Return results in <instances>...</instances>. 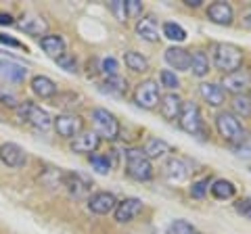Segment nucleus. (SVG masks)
I'll list each match as a JSON object with an SVG mask.
<instances>
[{
    "label": "nucleus",
    "instance_id": "1",
    "mask_svg": "<svg viewBox=\"0 0 251 234\" xmlns=\"http://www.w3.org/2000/svg\"><path fill=\"white\" fill-rule=\"evenodd\" d=\"M211 59H214V67L218 71L226 73H232L241 69L243 65V48L237 44H230V42H216L214 44V50H211Z\"/></svg>",
    "mask_w": 251,
    "mask_h": 234
},
{
    "label": "nucleus",
    "instance_id": "2",
    "mask_svg": "<svg viewBox=\"0 0 251 234\" xmlns=\"http://www.w3.org/2000/svg\"><path fill=\"white\" fill-rule=\"evenodd\" d=\"M126 174L136 182H151L153 180V165L151 159L143 153L138 146H130L126 149Z\"/></svg>",
    "mask_w": 251,
    "mask_h": 234
},
{
    "label": "nucleus",
    "instance_id": "3",
    "mask_svg": "<svg viewBox=\"0 0 251 234\" xmlns=\"http://www.w3.org/2000/svg\"><path fill=\"white\" fill-rule=\"evenodd\" d=\"M216 130H218V134L222 136V140H226V142L232 146H237L247 140V132L243 128L241 119L234 117L230 111H220L216 115Z\"/></svg>",
    "mask_w": 251,
    "mask_h": 234
},
{
    "label": "nucleus",
    "instance_id": "4",
    "mask_svg": "<svg viewBox=\"0 0 251 234\" xmlns=\"http://www.w3.org/2000/svg\"><path fill=\"white\" fill-rule=\"evenodd\" d=\"M90 117H92V126H94V132H97L99 138H105V140L120 138V132H122L120 121H117V117L111 111L99 107V109H94Z\"/></svg>",
    "mask_w": 251,
    "mask_h": 234
},
{
    "label": "nucleus",
    "instance_id": "5",
    "mask_svg": "<svg viewBox=\"0 0 251 234\" xmlns=\"http://www.w3.org/2000/svg\"><path fill=\"white\" fill-rule=\"evenodd\" d=\"M17 117L21 121L29 123V126H34L38 130H49L52 126V117L50 113L46 111V109L38 107L36 103H31V100H25V103H19L17 105Z\"/></svg>",
    "mask_w": 251,
    "mask_h": 234
},
{
    "label": "nucleus",
    "instance_id": "6",
    "mask_svg": "<svg viewBox=\"0 0 251 234\" xmlns=\"http://www.w3.org/2000/svg\"><path fill=\"white\" fill-rule=\"evenodd\" d=\"M178 126L191 136H199V138L205 136V126H203L201 109L195 105L193 100L182 103V111H180V117H178Z\"/></svg>",
    "mask_w": 251,
    "mask_h": 234
},
{
    "label": "nucleus",
    "instance_id": "7",
    "mask_svg": "<svg viewBox=\"0 0 251 234\" xmlns=\"http://www.w3.org/2000/svg\"><path fill=\"white\" fill-rule=\"evenodd\" d=\"M134 103L140 109H147V111H153L155 107H159V100H161V92H159V86L153 80H143L136 88H134Z\"/></svg>",
    "mask_w": 251,
    "mask_h": 234
},
{
    "label": "nucleus",
    "instance_id": "8",
    "mask_svg": "<svg viewBox=\"0 0 251 234\" xmlns=\"http://www.w3.org/2000/svg\"><path fill=\"white\" fill-rule=\"evenodd\" d=\"M52 126L59 136L72 140L84 132V119L75 113H61L57 117H52Z\"/></svg>",
    "mask_w": 251,
    "mask_h": 234
},
{
    "label": "nucleus",
    "instance_id": "9",
    "mask_svg": "<svg viewBox=\"0 0 251 234\" xmlns=\"http://www.w3.org/2000/svg\"><path fill=\"white\" fill-rule=\"evenodd\" d=\"M220 86H222V90L230 92L234 96L245 94V90L251 88V73L245 71V69H237V71H232V73H226Z\"/></svg>",
    "mask_w": 251,
    "mask_h": 234
},
{
    "label": "nucleus",
    "instance_id": "10",
    "mask_svg": "<svg viewBox=\"0 0 251 234\" xmlns=\"http://www.w3.org/2000/svg\"><path fill=\"white\" fill-rule=\"evenodd\" d=\"M140 211H143V201L136 199V197H126L124 201H117L113 215H115V222L128 224V222L134 220Z\"/></svg>",
    "mask_w": 251,
    "mask_h": 234
},
{
    "label": "nucleus",
    "instance_id": "11",
    "mask_svg": "<svg viewBox=\"0 0 251 234\" xmlns=\"http://www.w3.org/2000/svg\"><path fill=\"white\" fill-rule=\"evenodd\" d=\"M0 161L4 163L6 167H23L27 163V153L21 149L19 144L15 142H4L0 146Z\"/></svg>",
    "mask_w": 251,
    "mask_h": 234
},
{
    "label": "nucleus",
    "instance_id": "12",
    "mask_svg": "<svg viewBox=\"0 0 251 234\" xmlns=\"http://www.w3.org/2000/svg\"><path fill=\"white\" fill-rule=\"evenodd\" d=\"M115 207H117V199H115V194H111V192L100 190V192H94L92 197L88 199V209L92 213H97V215L111 213V211H115Z\"/></svg>",
    "mask_w": 251,
    "mask_h": 234
},
{
    "label": "nucleus",
    "instance_id": "13",
    "mask_svg": "<svg viewBox=\"0 0 251 234\" xmlns=\"http://www.w3.org/2000/svg\"><path fill=\"white\" fill-rule=\"evenodd\" d=\"M163 59L176 71H188L191 69V50L182 48V46H170L163 54Z\"/></svg>",
    "mask_w": 251,
    "mask_h": 234
},
{
    "label": "nucleus",
    "instance_id": "14",
    "mask_svg": "<svg viewBox=\"0 0 251 234\" xmlns=\"http://www.w3.org/2000/svg\"><path fill=\"white\" fill-rule=\"evenodd\" d=\"M207 19L211 23H216V25H230L234 21V11L228 2L218 0V2L207 6Z\"/></svg>",
    "mask_w": 251,
    "mask_h": 234
},
{
    "label": "nucleus",
    "instance_id": "15",
    "mask_svg": "<svg viewBox=\"0 0 251 234\" xmlns=\"http://www.w3.org/2000/svg\"><path fill=\"white\" fill-rule=\"evenodd\" d=\"M163 176H166V180L170 184H182L188 178V165L182 159L172 157L166 161V165H163Z\"/></svg>",
    "mask_w": 251,
    "mask_h": 234
},
{
    "label": "nucleus",
    "instance_id": "16",
    "mask_svg": "<svg viewBox=\"0 0 251 234\" xmlns=\"http://www.w3.org/2000/svg\"><path fill=\"white\" fill-rule=\"evenodd\" d=\"M72 151L74 153H84V155H92L94 151L100 146V138L97 136V132H82L75 138H72Z\"/></svg>",
    "mask_w": 251,
    "mask_h": 234
},
{
    "label": "nucleus",
    "instance_id": "17",
    "mask_svg": "<svg viewBox=\"0 0 251 234\" xmlns=\"http://www.w3.org/2000/svg\"><path fill=\"white\" fill-rule=\"evenodd\" d=\"M182 103H184V100L180 98L178 94H174V92L161 96V100H159V113H161V117H163V119H168V121H176L180 117V111H182Z\"/></svg>",
    "mask_w": 251,
    "mask_h": 234
},
{
    "label": "nucleus",
    "instance_id": "18",
    "mask_svg": "<svg viewBox=\"0 0 251 234\" xmlns=\"http://www.w3.org/2000/svg\"><path fill=\"white\" fill-rule=\"evenodd\" d=\"M29 88L38 98H54L59 90L54 80H50L49 75H34L29 82Z\"/></svg>",
    "mask_w": 251,
    "mask_h": 234
},
{
    "label": "nucleus",
    "instance_id": "19",
    "mask_svg": "<svg viewBox=\"0 0 251 234\" xmlns=\"http://www.w3.org/2000/svg\"><path fill=\"white\" fill-rule=\"evenodd\" d=\"M136 34L138 38H143L147 42H159V27H157V21L153 15H147V17H140L136 21Z\"/></svg>",
    "mask_w": 251,
    "mask_h": 234
},
{
    "label": "nucleus",
    "instance_id": "20",
    "mask_svg": "<svg viewBox=\"0 0 251 234\" xmlns=\"http://www.w3.org/2000/svg\"><path fill=\"white\" fill-rule=\"evenodd\" d=\"M199 94H201V98L205 100L209 107H222L224 100H226V94H224L222 86H220V84H211V82H203L199 86Z\"/></svg>",
    "mask_w": 251,
    "mask_h": 234
},
{
    "label": "nucleus",
    "instance_id": "21",
    "mask_svg": "<svg viewBox=\"0 0 251 234\" xmlns=\"http://www.w3.org/2000/svg\"><path fill=\"white\" fill-rule=\"evenodd\" d=\"M25 75H27V69L23 65L15 63V61H9V59H0V77H2V80L19 84L25 80Z\"/></svg>",
    "mask_w": 251,
    "mask_h": 234
},
{
    "label": "nucleus",
    "instance_id": "22",
    "mask_svg": "<svg viewBox=\"0 0 251 234\" xmlns=\"http://www.w3.org/2000/svg\"><path fill=\"white\" fill-rule=\"evenodd\" d=\"M63 186H65L67 192L75 199L84 197V194L90 190V182L80 174H63Z\"/></svg>",
    "mask_w": 251,
    "mask_h": 234
},
{
    "label": "nucleus",
    "instance_id": "23",
    "mask_svg": "<svg viewBox=\"0 0 251 234\" xmlns=\"http://www.w3.org/2000/svg\"><path fill=\"white\" fill-rule=\"evenodd\" d=\"M40 48L52 59H59L65 52V40L59 34H46L40 38Z\"/></svg>",
    "mask_w": 251,
    "mask_h": 234
},
{
    "label": "nucleus",
    "instance_id": "24",
    "mask_svg": "<svg viewBox=\"0 0 251 234\" xmlns=\"http://www.w3.org/2000/svg\"><path fill=\"white\" fill-rule=\"evenodd\" d=\"M143 153L147 155L149 159H161V157H166L168 153H172V146L166 142V140L147 138L145 140V146H143Z\"/></svg>",
    "mask_w": 251,
    "mask_h": 234
},
{
    "label": "nucleus",
    "instance_id": "25",
    "mask_svg": "<svg viewBox=\"0 0 251 234\" xmlns=\"http://www.w3.org/2000/svg\"><path fill=\"white\" fill-rule=\"evenodd\" d=\"M17 25L21 32H25L29 36H46V29H49V23L42 17H23Z\"/></svg>",
    "mask_w": 251,
    "mask_h": 234
},
{
    "label": "nucleus",
    "instance_id": "26",
    "mask_svg": "<svg viewBox=\"0 0 251 234\" xmlns=\"http://www.w3.org/2000/svg\"><path fill=\"white\" fill-rule=\"evenodd\" d=\"M209 190H211V197H214V199L228 201V199H232L234 194H237V186H234L230 180H224V178H220V180L211 182Z\"/></svg>",
    "mask_w": 251,
    "mask_h": 234
},
{
    "label": "nucleus",
    "instance_id": "27",
    "mask_svg": "<svg viewBox=\"0 0 251 234\" xmlns=\"http://www.w3.org/2000/svg\"><path fill=\"white\" fill-rule=\"evenodd\" d=\"M195 77H205L209 73V57L205 50H195L191 52V69Z\"/></svg>",
    "mask_w": 251,
    "mask_h": 234
},
{
    "label": "nucleus",
    "instance_id": "28",
    "mask_svg": "<svg viewBox=\"0 0 251 234\" xmlns=\"http://www.w3.org/2000/svg\"><path fill=\"white\" fill-rule=\"evenodd\" d=\"M100 90L103 92H109L113 96H124L128 92V82L117 73V75H111V77H105V82L100 84Z\"/></svg>",
    "mask_w": 251,
    "mask_h": 234
},
{
    "label": "nucleus",
    "instance_id": "29",
    "mask_svg": "<svg viewBox=\"0 0 251 234\" xmlns=\"http://www.w3.org/2000/svg\"><path fill=\"white\" fill-rule=\"evenodd\" d=\"M124 63H126V67H128V69H132L134 73H145V71H149V61H147L140 52H136V50L124 52Z\"/></svg>",
    "mask_w": 251,
    "mask_h": 234
},
{
    "label": "nucleus",
    "instance_id": "30",
    "mask_svg": "<svg viewBox=\"0 0 251 234\" xmlns=\"http://www.w3.org/2000/svg\"><path fill=\"white\" fill-rule=\"evenodd\" d=\"M232 115L239 117V119H247V117H251V98L247 94H239L232 98Z\"/></svg>",
    "mask_w": 251,
    "mask_h": 234
},
{
    "label": "nucleus",
    "instance_id": "31",
    "mask_svg": "<svg viewBox=\"0 0 251 234\" xmlns=\"http://www.w3.org/2000/svg\"><path fill=\"white\" fill-rule=\"evenodd\" d=\"M163 36L172 42H184L186 40V29L182 25H178L174 21H166L163 23Z\"/></svg>",
    "mask_w": 251,
    "mask_h": 234
},
{
    "label": "nucleus",
    "instance_id": "32",
    "mask_svg": "<svg viewBox=\"0 0 251 234\" xmlns=\"http://www.w3.org/2000/svg\"><path fill=\"white\" fill-rule=\"evenodd\" d=\"M88 161H90V165H92V169L97 171V174H109L111 171V159L109 157H105V155H90L88 157Z\"/></svg>",
    "mask_w": 251,
    "mask_h": 234
},
{
    "label": "nucleus",
    "instance_id": "33",
    "mask_svg": "<svg viewBox=\"0 0 251 234\" xmlns=\"http://www.w3.org/2000/svg\"><path fill=\"white\" fill-rule=\"evenodd\" d=\"M166 234H197L195 226L186 220H174L170 222V226L166 228Z\"/></svg>",
    "mask_w": 251,
    "mask_h": 234
},
{
    "label": "nucleus",
    "instance_id": "34",
    "mask_svg": "<svg viewBox=\"0 0 251 234\" xmlns=\"http://www.w3.org/2000/svg\"><path fill=\"white\" fill-rule=\"evenodd\" d=\"M57 61V65L61 67V69H65L67 73H77V61H75V57L74 54H69V52H63L59 59H54Z\"/></svg>",
    "mask_w": 251,
    "mask_h": 234
},
{
    "label": "nucleus",
    "instance_id": "35",
    "mask_svg": "<svg viewBox=\"0 0 251 234\" xmlns=\"http://www.w3.org/2000/svg\"><path fill=\"white\" fill-rule=\"evenodd\" d=\"M159 80H161V86H163V88H168V90H176V88H180L178 75H176L174 71H170V69H163V71L159 73Z\"/></svg>",
    "mask_w": 251,
    "mask_h": 234
},
{
    "label": "nucleus",
    "instance_id": "36",
    "mask_svg": "<svg viewBox=\"0 0 251 234\" xmlns=\"http://www.w3.org/2000/svg\"><path fill=\"white\" fill-rule=\"evenodd\" d=\"M234 211L251 222V197H243L234 201Z\"/></svg>",
    "mask_w": 251,
    "mask_h": 234
},
{
    "label": "nucleus",
    "instance_id": "37",
    "mask_svg": "<svg viewBox=\"0 0 251 234\" xmlns=\"http://www.w3.org/2000/svg\"><path fill=\"white\" fill-rule=\"evenodd\" d=\"M109 11L115 15V19L120 23L128 21V13H126V2L124 0H113V2H109Z\"/></svg>",
    "mask_w": 251,
    "mask_h": 234
},
{
    "label": "nucleus",
    "instance_id": "38",
    "mask_svg": "<svg viewBox=\"0 0 251 234\" xmlns=\"http://www.w3.org/2000/svg\"><path fill=\"white\" fill-rule=\"evenodd\" d=\"M117 69H120V65H117L115 57H105L100 61V73H105V77L117 75Z\"/></svg>",
    "mask_w": 251,
    "mask_h": 234
},
{
    "label": "nucleus",
    "instance_id": "39",
    "mask_svg": "<svg viewBox=\"0 0 251 234\" xmlns=\"http://www.w3.org/2000/svg\"><path fill=\"white\" fill-rule=\"evenodd\" d=\"M207 186H211L209 178H203V180L193 182V186H191V197H195V199H203V197H205Z\"/></svg>",
    "mask_w": 251,
    "mask_h": 234
},
{
    "label": "nucleus",
    "instance_id": "40",
    "mask_svg": "<svg viewBox=\"0 0 251 234\" xmlns=\"http://www.w3.org/2000/svg\"><path fill=\"white\" fill-rule=\"evenodd\" d=\"M0 44H4V46H11V48H17V50H25L27 52V46L19 42V40H15L13 36H6V34H0Z\"/></svg>",
    "mask_w": 251,
    "mask_h": 234
},
{
    "label": "nucleus",
    "instance_id": "41",
    "mask_svg": "<svg viewBox=\"0 0 251 234\" xmlns=\"http://www.w3.org/2000/svg\"><path fill=\"white\" fill-rule=\"evenodd\" d=\"M126 13H128V17H138L143 13V2H138V0H126Z\"/></svg>",
    "mask_w": 251,
    "mask_h": 234
},
{
    "label": "nucleus",
    "instance_id": "42",
    "mask_svg": "<svg viewBox=\"0 0 251 234\" xmlns=\"http://www.w3.org/2000/svg\"><path fill=\"white\" fill-rule=\"evenodd\" d=\"M0 103L2 105H6V107H13V109H17V98H15L13 94H6L4 90H0Z\"/></svg>",
    "mask_w": 251,
    "mask_h": 234
},
{
    "label": "nucleus",
    "instance_id": "43",
    "mask_svg": "<svg viewBox=\"0 0 251 234\" xmlns=\"http://www.w3.org/2000/svg\"><path fill=\"white\" fill-rule=\"evenodd\" d=\"M234 151H237V155H239V157H243V159L251 157V146H245V142L237 144V146H234Z\"/></svg>",
    "mask_w": 251,
    "mask_h": 234
},
{
    "label": "nucleus",
    "instance_id": "44",
    "mask_svg": "<svg viewBox=\"0 0 251 234\" xmlns=\"http://www.w3.org/2000/svg\"><path fill=\"white\" fill-rule=\"evenodd\" d=\"M241 25L245 27V29H251V6L243 13V17H241Z\"/></svg>",
    "mask_w": 251,
    "mask_h": 234
},
{
    "label": "nucleus",
    "instance_id": "45",
    "mask_svg": "<svg viewBox=\"0 0 251 234\" xmlns=\"http://www.w3.org/2000/svg\"><path fill=\"white\" fill-rule=\"evenodd\" d=\"M13 23H15V19L9 13H0V25H13Z\"/></svg>",
    "mask_w": 251,
    "mask_h": 234
},
{
    "label": "nucleus",
    "instance_id": "46",
    "mask_svg": "<svg viewBox=\"0 0 251 234\" xmlns=\"http://www.w3.org/2000/svg\"><path fill=\"white\" fill-rule=\"evenodd\" d=\"M203 0H184V4L186 6H193V9H197V6H201Z\"/></svg>",
    "mask_w": 251,
    "mask_h": 234
},
{
    "label": "nucleus",
    "instance_id": "47",
    "mask_svg": "<svg viewBox=\"0 0 251 234\" xmlns=\"http://www.w3.org/2000/svg\"><path fill=\"white\" fill-rule=\"evenodd\" d=\"M249 98H251V88H249Z\"/></svg>",
    "mask_w": 251,
    "mask_h": 234
},
{
    "label": "nucleus",
    "instance_id": "48",
    "mask_svg": "<svg viewBox=\"0 0 251 234\" xmlns=\"http://www.w3.org/2000/svg\"><path fill=\"white\" fill-rule=\"evenodd\" d=\"M249 171H251V167H249Z\"/></svg>",
    "mask_w": 251,
    "mask_h": 234
}]
</instances>
